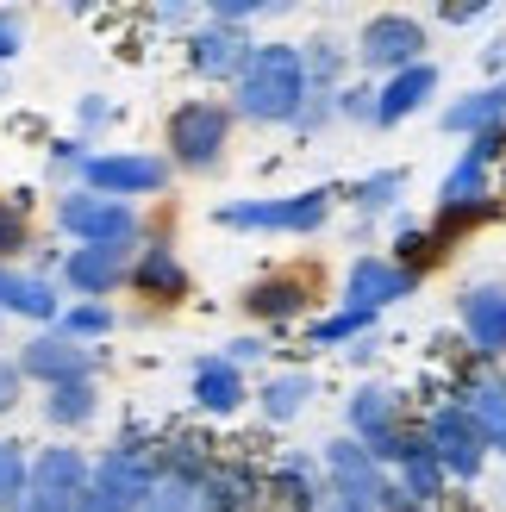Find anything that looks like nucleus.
I'll return each mask as SVG.
<instances>
[{
  "mask_svg": "<svg viewBox=\"0 0 506 512\" xmlns=\"http://www.w3.org/2000/svg\"><path fill=\"white\" fill-rule=\"evenodd\" d=\"M307 100H313V88H307L300 44L269 38V44H257V57L244 63V75L232 82V94H225V107H232L238 125H282V132H294V119H300Z\"/></svg>",
  "mask_w": 506,
  "mask_h": 512,
  "instance_id": "nucleus-1",
  "label": "nucleus"
},
{
  "mask_svg": "<svg viewBox=\"0 0 506 512\" xmlns=\"http://www.w3.org/2000/svg\"><path fill=\"white\" fill-rule=\"evenodd\" d=\"M344 188L338 182H313L300 194H244V200H219L213 225L219 232H282V238H319L332 225Z\"/></svg>",
  "mask_w": 506,
  "mask_h": 512,
  "instance_id": "nucleus-2",
  "label": "nucleus"
},
{
  "mask_svg": "<svg viewBox=\"0 0 506 512\" xmlns=\"http://www.w3.org/2000/svg\"><path fill=\"white\" fill-rule=\"evenodd\" d=\"M232 132H238L232 107L219 94H194L182 107H169V119H163V157L175 175H213L232 157Z\"/></svg>",
  "mask_w": 506,
  "mask_h": 512,
  "instance_id": "nucleus-3",
  "label": "nucleus"
},
{
  "mask_svg": "<svg viewBox=\"0 0 506 512\" xmlns=\"http://www.w3.org/2000/svg\"><path fill=\"white\" fill-rule=\"evenodd\" d=\"M350 63H357V75H369V82H388V75L413 69V63H432V25H425L419 13H369L357 25V38H350Z\"/></svg>",
  "mask_w": 506,
  "mask_h": 512,
  "instance_id": "nucleus-4",
  "label": "nucleus"
},
{
  "mask_svg": "<svg viewBox=\"0 0 506 512\" xmlns=\"http://www.w3.org/2000/svg\"><path fill=\"white\" fill-rule=\"evenodd\" d=\"M50 219H57V232L69 244H107V250H138L150 238L144 225V207H132V200H107L94 188H63L57 207H50Z\"/></svg>",
  "mask_w": 506,
  "mask_h": 512,
  "instance_id": "nucleus-5",
  "label": "nucleus"
},
{
  "mask_svg": "<svg viewBox=\"0 0 506 512\" xmlns=\"http://www.w3.org/2000/svg\"><path fill=\"white\" fill-rule=\"evenodd\" d=\"M419 431H425V444H432V456H438V469L450 475V488H469V481H482L488 475V444H482V431L469 425V413H463V400H432L425 406V419H419Z\"/></svg>",
  "mask_w": 506,
  "mask_h": 512,
  "instance_id": "nucleus-6",
  "label": "nucleus"
},
{
  "mask_svg": "<svg viewBox=\"0 0 506 512\" xmlns=\"http://www.w3.org/2000/svg\"><path fill=\"white\" fill-rule=\"evenodd\" d=\"M169 182H175V169L163 150H94L82 169V188L107 194V200H132V207L169 194Z\"/></svg>",
  "mask_w": 506,
  "mask_h": 512,
  "instance_id": "nucleus-7",
  "label": "nucleus"
},
{
  "mask_svg": "<svg viewBox=\"0 0 506 512\" xmlns=\"http://www.w3.org/2000/svg\"><path fill=\"white\" fill-rule=\"evenodd\" d=\"M419 281H425V275L400 269L388 250H363V256H350V269H344V281H338V306H350V313H363V319L382 325L388 306H400V300L419 294Z\"/></svg>",
  "mask_w": 506,
  "mask_h": 512,
  "instance_id": "nucleus-8",
  "label": "nucleus"
},
{
  "mask_svg": "<svg viewBox=\"0 0 506 512\" xmlns=\"http://www.w3.org/2000/svg\"><path fill=\"white\" fill-rule=\"evenodd\" d=\"M94 456L82 444H44L32 450V481H25V506L19 512H75V500L88 494Z\"/></svg>",
  "mask_w": 506,
  "mask_h": 512,
  "instance_id": "nucleus-9",
  "label": "nucleus"
},
{
  "mask_svg": "<svg viewBox=\"0 0 506 512\" xmlns=\"http://www.w3.org/2000/svg\"><path fill=\"white\" fill-rule=\"evenodd\" d=\"M457 338L475 369H506V281H469L457 294Z\"/></svg>",
  "mask_w": 506,
  "mask_h": 512,
  "instance_id": "nucleus-10",
  "label": "nucleus"
},
{
  "mask_svg": "<svg viewBox=\"0 0 506 512\" xmlns=\"http://www.w3.org/2000/svg\"><path fill=\"white\" fill-rule=\"evenodd\" d=\"M13 363H19V375L32 381V388H63V381H100V350L63 338L57 325H50V331H32V338L13 350Z\"/></svg>",
  "mask_w": 506,
  "mask_h": 512,
  "instance_id": "nucleus-11",
  "label": "nucleus"
},
{
  "mask_svg": "<svg viewBox=\"0 0 506 512\" xmlns=\"http://www.w3.org/2000/svg\"><path fill=\"white\" fill-rule=\"evenodd\" d=\"M138 250H107V244H69L57 263V288L63 300H107L125 294V269H132Z\"/></svg>",
  "mask_w": 506,
  "mask_h": 512,
  "instance_id": "nucleus-12",
  "label": "nucleus"
},
{
  "mask_svg": "<svg viewBox=\"0 0 506 512\" xmlns=\"http://www.w3.org/2000/svg\"><path fill=\"white\" fill-rule=\"evenodd\" d=\"M125 288H132L144 306H182L194 294V275L182 263V250H175L163 232H150L132 256V269H125Z\"/></svg>",
  "mask_w": 506,
  "mask_h": 512,
  "instance_id": "nucleus-13",
  "label": "nucleus"
},
{
  "mask_svg": "<svg viewBox=\"0 0 506 512\" xmlns=\"http://www.w3.org/2000/svg\"><path fill=\"white\" fill-rule=\"evenodd\" d=\"M250 57H257V38L232 32V25H213V19H200L182 38V63L200 75V82H213V88H232Z\"/></svg>",
  "mask_w": 506,
  "mask_h": 512,
  "instance_id": "nucleus-14",
  "label": "nucleus"
},
{
  "mask_svg": "<svg viewBox=\"0 0 506 512\" xmlns=\"http://www.w3.org/2000/svg\"><path fill=\"white\" fill-rule=\"evenodd\" d=\"M438 94H444V69H438V57H432V63L400 69V75H388V82H375V113H369V132H394V125H407L413 113L432 107Z\"/></svg>",
  "mask_w": 506,
  "mask_h": 512,
  "instance_id": "nucleus-15",
  "label": "nucleus"
},
{
  "mask_svg": "<svg viewBox=\"0 0 506 512\" xmlns=\"http://www.w3.org/2000/svg\"><path fill=\"white\" fill-rule=\"evenodd\" d=\"M313 300H319V275L313 269H275V275L244 288V313L257 325H294V319H307Z\"/></svg>",
  "mask_w": 506,
  "mask_h": 512,
  "instance_id": "nucleus-16",
  "label": "nucleus"
},
{
  "mask_svg": "<svg viewBox=\"0 0 506 512\" xmlns=\"http://www.w3.org/2000/svg\"><path fill=\"white\" fill-rule=\"evenodd\" d=\"M344 431L357 444H375V438H394V431H407V400H400L394 381L369 375L357 388L344 394Z\"/></svg>",
  "mask_w": 506,
  "mask_h": 512,
  "instance_id": "nucleus-17",
  "label": "nucleus"
},
{
  "mask_svg": "<svg viewBox=\"0 0 506 512\" xmlns=\"http://www.w3.org/2000/svg\"><path fill=\"white\" fill-rule=\"evenodd\" d=\"M0 319H25L32 331H50L63 319V288L25 263H0Z\"/></svg>",
  "mask_w": 506,
  "mask_h": 512,
  "instance_id": "nucleus-18",
  "label": "nucleus"
},
{
  "mask_svg": "<svg viewBox=\"0 0 506 512\" xmlns=\"http://www.w3.org/2000/svg\"><path fill=\"white\" fill-rule=\"evenodd\" d=\"M450 400H463V413L482 431L488 456H506V369H469L457 388H450Z\"/></svg>",
  "mask_w": 506,
  "mask_h": 512,
  "instance_id": "nucleus-19",
  "label": "nucleus"
},
{
  "mask_svg": "<svg viewBox=\"0 0 506 512\" xmlns=\"http://www.w3.org/2000/svg\"><path fill=\"white\" fill-rule=\"evenodd\" d=\"M188 400H194V413H207V419H238L244 406H250V375L232 369L225 356H200L194 375H188Z\"/></svg>",
  "mask_w": 506,
  "mask_h": 512,
  "instance_id": "nucleus-20",
  "label": "nucleus"
},
{
  "mask_svg": "<svg viewBox=\"0 0 506 512\" xmlns=\"http://www.w3.org/2000/svg\"><path fill=\"white\" fill-rule=\"evenodd\" d=\"M313 400H319V375L313 369H275V375H263L257 388H250V406H257L269 425H294Z\"/></svg>",
  "mask_w": 506,
  "mask_h": 512,
  "instance_id": "nucleus-21",
  "label": "nucleus"
},
{
  "mask_svg": "<svg viewBox=\"0 0 506 512\" xmlns=\"http://www.w3.org/2000/svg\"><path fill=\"white\" fill-rule=\"evenodd\" d=\"M388 475H394V481H400V488H407L425 512H438V506H444V494H450V475L438 469V456H432V444H425V431H419V425L407 431V450H400V463H394Z\"/></svg>",
  "mask_w": 506,
  "mask_h": 512,
  "instance_id": "nucleus-22",
  "label": "nucleus"
},
{
  "mask_svg": "<svg viewBox=\"0 0 506 512\" xmlns=\"http://www.w3.org/2000/svg\"><path fill=\"white\" fill-rule=\"evenodd\" d=\"M438 125L450 138H475V132H488V125H506V82H475L469 94H450Z\"/></svg>",
  "mask_w": 506,
  "mask_h": 512,
  "instance_id": "nucleus-23",
  "label": "nucleus"
},
{
  "mask_svg": "<svg viewBox=\"0 0 506 512\" xmlns=\"http://www.w3.org/2000/svg\"><path fill=\"white\" fill-rule=\"evenodd\" d=\"M313 456H319V475H325V481H338V488H363V494H382V469H375V456L350 438V431L325 438Z\"/></svg>",
  "mask_w": 506,
  "mask_h": 512,
  "instance_id": "nucleus-24",
  "label": "nucleus"
},
{
  "mask_svg": "<svg viewBox=\"0 0 506 512\" xmlns=\"http://www.w3.org/2000/svg\"><path fill=\"white\" fill-rule=\"evenodd\" d=\"M38 413L50 431H88L100 419V381H63V388H44Z\"/></svg>",
  "mask_w": 506,
  "mask_h": 512,
  "instance_id": "nucleus-25",
  "label": "nucleus"
},
{
  "mask_svg": "<svg viewBox=\"0 0 506 512\" xmlns=\"http://www.w3.org/2000/svg\"><path fill=\"white\" fill-rule=\"evenodd\" d=\"M300 63H307V88L313 94H338L344 82H350V38H338V32H313L307 44H300Z\"/></svg>",
  "mask_w": 506,
  "mask_h": 512,
  "instance_id": "nucleus-26",
  "label": "nucleus"
},
{
  "mask_svg": "<svg viewBox=\"0 0 506 512\" xmlns=\"http://www.w3.org/2000/svg\"><path fill=\"white\" fill-rule=\"evenodd\" d=\"M407 182H413V175L388 163V169H369L363 182H350V188H344V200H350V213H357V219H369V225H375L382 213H394V207H400Z\"/></svg>",
  "mask_w": 506,
  "mask_h": 512,
  "instance_id": "nucleus-27",
  "label": "nucleus"
},
{
  "mask_svg": "<svg viewBox=\"0 0 506 512\" xmlns=\"http://www.w3.org/2000/svg\"><path fill=\"white\" fill-rule=\"evenodd\" d=\"M369 331H375V319L350 313V306H332V313H319V319L300 325V338H307V350H350L357 338H369Z\"/></svg>",
  "mask_w": 506,
  "mask_h": 512,
  "instance_id": "nucleus-28",
  "label": "nucleus"
},
{
  "mask_svg": "<svg viewBox=\"0 0 506 512\" xmlns=\"http://www.w3.org/2000/svg\"><path fill=\"white\" fill-rule=\"evenodd\" d=\"M57 331L75 338V344H88V350H100V338H113V331H119V313H113L107 300H63Z\"/></svg>",
  "mask_w": 506,
  "mask_h": 512,
  "instance_id": "nucleus-29",
  "label": "nucleus"
},
{
  "mask_svg": "<svg viewBox=\"0 0 506 512\" xmlns=\"http://www.w3.org/2000/svg\"><path fill=\"white\" fill-rule=\"evenodd\" d=\"M25 481H32V450L25 438H0V512L25 506Z\"/></svg>",
  "mask_w": 506,
  "mask_h": 512,
  "instance_id": "nucleus-30",
  "label": "nucleus"
},
{
  "mask_svg": "<svg viewBox=\"0 0 506 512\" xmlns=\"http://www.w3.org/2000/svg\"><path fill=\"white\" fill-rule=\"evenodd\" d=\"M88 157H94V144H88V138H75V132L44 144V169H50V182H57V188H82Z\"/></svg>",
  "mask_w": 506,
  "mask_h": 512,
  "instance_id": "nucleus-31",
  "label": "nucleus"
},
{
  "mask_svg": "<svg viewBox=\"0 0 506 512\" xmlns=\"http://www.w3.org/2000/svg\"><path fill=\"white\" fill-rule=\"evenodd\" d=\"M32 213H25V194H0V263H19L32 250Z\"/></svg>",
  "mask_w": 506,
  "mask_h": 512,
  "instance_id": "nucleus-32",
  "label": "nucleus"
},
{
  "mask_svg": "<svg viewBox=\"0 0 506 512\" xmlns=\"http://www.w3.org/2000/svg\"><path fill=\"white\" fill-rule=\"evenodd\" d=\"M282 13H288V7H275V0H207V7H200V19L232 25V32H250V25L282 19Z\"/></svg>",
  "mask_w": 506,
  "mask_h": 512,
  "instance_id": "nucleus-33",
  "label": "nucleus"
},
{
  "mask_svg": "<svg viewBox=\"0 0 506 512\" xmlns=\"http://www.w3.org/2000/svg\"><path fill=\"white\" fill-rule=\"evenodd\" d=\"M144 512H213V506L194 481H157V494L144 500Z\"/></svg>",
  "mask_w": 506,
  "mask_h": 512,
  "instance_id": "nucleus-34",
  "label": "nucleus"
},
{
  "mask_svg": "<svg viewBox=\"0 0 506 512\" xmlns=\"http://www.w3.org/2000/svg\"><path fill=\"white\" fill-rule=\"evenodd\" d=\"M313 512H382V506H375V494H363V488H338V481H325V475H319Z\"/></svg>",
  "mask_w": 506,
  "mask_h": 512,
  "instance_id": "nucleus-35",
  "label": "nucleus"
},
{
  "mask_svg": "<svg viewBox=\"0 0 506 512\" xmlns=\"http://www.w3.org/2000/svg\"><path fill=\"white\" fill-rule=\"evenodd\" d=\"M113 119H119V107H113L107 94H82V100H75V138H88V144H94Z\"/></svg>",
  "mask_w": 506,
  "mask_h": 512,
  "instance_id": "nucleus-36",
  "label": "nucleus"
},
{
  "mask_svg": "<svg viewBox=\"0 0 506 512\" xmlns=\"http://www.w3.org/2000/svg\"><path fill=\"white\" fill-rule=\"evenodd\" d=\"M369 113H375V82L369 75H350V82L338 88V119L344 125H369Z\"/></svg>",
  "mask_w": 506,
  "mask_h": 512,
  "instance_id": "nucleus-37",
  "label": "nucleus"
},
{
  "mask_svg": "<svg viewBox=\"0 0 506 512\" xmlns=\"http://www.w3.org/2000/svg\"><path fill=\"white\" fill-rule=\"evenodd\" d=\"M325 125H338V94H313L294 119V138H319Z\"/></svg>",
  "mask_w": 506,
  "mask_h": 512,
  "instance_id": "nucleus-38",
  "label": "nucleus"
},
{
  "mask_svg": "<svg viewBox=\"0 0 506 512\" xmlns=\"http://www.w3.org/2000/svg\"><path fill=\"white\" fill-rule=\"evenodd\" d=\"M25 388H32V381H25V375H19V363H13L7 350H0V419H13V413H19Z\"/></svg>",
  "mask_w": 506,
  "mask_h": 512,
  "instance_id": "nucleus-39",
  "label": "nucleus"
},
{
  "mask_svg": "<svg viewBox=\"0 0 506 512\" xmlns=\"http://www.w3.org/2000/svg\"><path fill=\"white\" fill-rule=\"evenodd\" d=\"M463 157H475L482 169H494L500 157H506V125H488V132H475V138H463Z\"/></svg>",
  "mask_w": 506,
  "mask_h": 512,
  "instance_id": "nucleus-40",
  "label": "nucleus"
},
{
  "mask_svg": "<svg viewBox=\"0 0 506 512\" xmlns=\"http://www.w3.org/2000/svg\"><path fill=\"white\" fill-rule=\"evenodd\" d=\"M225 363H232V369H250V363H263V356H269V344L257 338V331H238V338H225Z\"/></svg>",
  "mask_w": 506,
  "mask_h": 512,
  "instance_id": "nucleus-41",
  "label": "nucleus"
},
{
  "mask_svg": "<svg viewBox=\"0 0 506 512\" xmlns=\"http://www.w3.org/2000/svg\"><path fill=\"white\" fill-rule=\"evenodd\" d=\"M19 50H25V13L0 7V69H7V63H19Z\"/></svg>",
  "mask_w": 506,
  "mask_h": 512,
  "instance_id": "nucleus-42",
  "label": "nucleus"
},
{
  "mask_svg": "<svg viewBox=\"0 0 506 512\" xmlns=\"http://www.w3.org/2000/svg\"><path fill=\"white\" fill-rule=\"evenodd\" d=\"M438 25H488L494 19V0H469V7H432Z\"/></svg>",
  "mask_w": 506,
  "mask_h": 512,
  "instance_id": "nucleus-43",
  "label": "nucleus"
},
{
  "mask_svg": "<svg viewBox=\"0 0 506 512\" xmlns=\"http://www.w3.org/2000/svg\"><path fill=\"white\" fill-rule=\"evenodd\" d=\"M375 506H382V512H425L407 488H400V481L394 475H382V494H375Z\"/></svg>",
  "mask_w": 506,
  "mask_h": 512,
  "instance_id": "nucleus-44",
  "label": "nucleus"
},
{
  "mask_svg": "<svg viewBox=\"0 0 506 512\" xmlns=\"http://www.w3.org/2000/svg\"><path fill=\"white\" fill-rule=\"evenodd\" d=\"M482 82H506V32L482 44Z\"/></svg>",
  "mask_w": 506,
  "mask_h": 512,
  "instance_id": "nucleus-45",
  "label": "nucleus"
},
{
  "mask_svg": "<svg viewBox=\"0 0 506 512\" xmlns=\"http://www.w3.org/2000/svg\"><path fill=\"white\" fill-rule=\"evenodd\" d=\"M375 356H382V344H375V331H369V338H357V344L344 350V363H357V369H369Z\"/></svg>",
  "mask_w": 506,
  "mask_h": 512,
  "instance_id": "nucleus-46",
  "label": "nucleus"
},
{
  "mask_svg": "<svg viewBox=\"0 0 506 512\" xmlns=\"http://www.w3.org/2000/svg\"><path fill=\"white\" fill-rule=\"evenodd\" d=\"M0 100H7V75H0Z\"/></svg>",
  "mask_w": 506,
  "mask_h": 512,
  "instance_id": "nucleus-47",
  "label": "nucleus"
},
{
  "mask_svg": "<svg viewBox=\"0 0 506 512\" xmlns=\"http://www.w3.org/2000/svg\"><path fill=\"white\" fill-rule=\"evenodd\" d=\"M0 331H7V319H0Z\"/></svg>",
  "mask_w": 506,
  "mask_h": 512,
  "instance_id": "nucleus-48",
  "label": "nucleus"
}]
</instances>
